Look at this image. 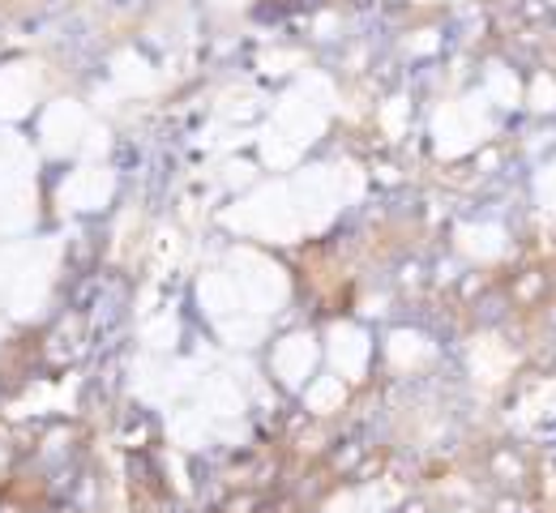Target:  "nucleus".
Masks as SVG:
<instances>
[{
    "mask_svg": "<svg viewBox=\"0 0 556 513\" xmlns=\"http://www.w3.org/2000/svg\"><path fill=\"white\" fill-rule=\"evenodd\" d=\"M0 513H35V505L22 501L17 492H4V497H0Z\"/></svg>",
    "mask_w": 556,
    "mask_h": 513,
    "instance_id": "obj_3",
    "label": "nucleus"
},
{
    "mask_svg": "<svg viewBox=\"0 0 556 513\" xmlns=\"http://www.w3.org/2000/svg\"><path fill=\"white\" fill-rule=\"evenodd\" d=\"M548 295H553V274H548L544 266H531V270L514 274V283H509V304L522 308V312L540 308Z\"/></svg>",
    "mask_w": 556,
    "mask_h": 513,
    "instance_id": "obj_1",
    "label": "nucleus"
},
{
    "mask_svg": "<svg viewBox=\"0 0 556 513\" xmlns=\"http://www.w3.org/2000/svg\"><path fill=\"white\" fill-rule=\"evenodd\" d=\"M218 513H266V501L257 497V492H236V497H227Z\"/></svg>",
    "mask_w": 556,
    "mask_h": 513,
    "instance_id": "obj_2",
    "label": "nucleus"
},
{
    "mask_svg": "<svg viewBox=\"0 0 556 513\" xmlns=\"http://www.w3.org/2000/svg\"><path fill=\"white\" fill-rule=\"evenodd\" d=\"M35 513H61V510H56V505H39Z\"/></svg>",
    "mask_w": 556,
    "mask_h": 513,
    "instance_id": "obj_5",
    "label": "nucleus"
},
{
    "mask_svg": "<svg viewBox=\"0 0 556 513\" xmlns=\"http://www.w3.org/2000/svg\"><path fill=\"white\" fill-rule=\"evenodd\" d=\"M432 513H450V510H432Z\"/></svg>",
    "mask_w": 556,
    "mask_h": 513,
    "instance_id": "obj_6",
    "label": "nucleus"
},
{
    "mask_svg": "<svg viewBox=\"0 0 556 513\" xmlns=\"http://www.w3.org/2000/svg\"><path fill=\"white\" fill-rule=\"evenodd\" d=\"M399 513H432V505H428L424 497H412V501H403V510Z\"/></svg>",
    "mask_w": 556,
    "mask_h": 513,
    "instance_id": "obj_4",
    "label": "nucleus"
}]
</instances>
